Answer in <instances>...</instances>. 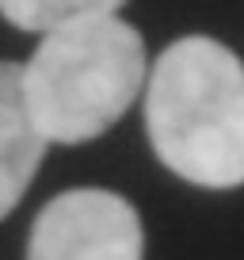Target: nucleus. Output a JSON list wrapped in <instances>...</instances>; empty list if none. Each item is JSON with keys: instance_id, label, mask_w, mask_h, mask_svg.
I'll return each instance as SVG.
<instances>
[{"instance_id": "2", "label": "nucleus", "mask_w": 244, "mask_h": 260, "mask_svg": "<svg viewBox=\"0 0 244 260\" xmlns=\"http://www.w3.org/2000/svg\"><path fill=\"white\" fill-rule=\"evenodd\" d=\"M149 77L145 42L126 19L57 27L23 65V96L46 142H92L126 115Z\"/></svg>"}, {"instance_id": "1", "label": "nucleus", "mask_w": 244, "mask_h": 260, "mask_svg": "<svg viewBox=\"0 0 244 260\" xmlns=\"http://www.w3.org/2000/svg\"><path fill=\"white\" fill-rule=\"evenodd\" d=\"M153 153L198 187L244 184V65L225 42L187 35L160 50L145 88Z\"/></svg>"}, {"instance_id": "5", "label": "nucleus", "mask_w": 244, "mask_h": 260, "mask_svg": "<svg viewBox=\"0 0 244 260\" xmlns=\"http://www.w3.org/2000/svg\"><path fill=\"white\" fill-rule=\"evenodd\" d=\"M126 0H0V16L19 31L50 35L57 27L80 23V19L114 16Z\"/></svg>"}, {"instance_id": "4", "label": "nucleus", "mask_w": 244, "mask_h": 260, "mask_svg": "<svg viewBox=\"0 0 244 260\" xmlns=\"http://www.w3.org/2000/svg\"><path fill=\"white\" fill-rule=\"evenodd\" d=\"M46 146L23 96V65L0 61V218H8L27 195Z\"/></svg>"}, {"instance_id": "3", "label": "nucleus", "mask_w": 244, "mask_h": 260, "mask_svg": "<svg viewBox=\"0 0 244 260\" xmlns=\"http://www.w3.org/2000/svg\"><path fill=\"white\" fill-rule=\"evenodd\" d=\"M145 234L134 203L107 187H73L38 211L27 260H141Z\"/></svg>"}]
</instances>
